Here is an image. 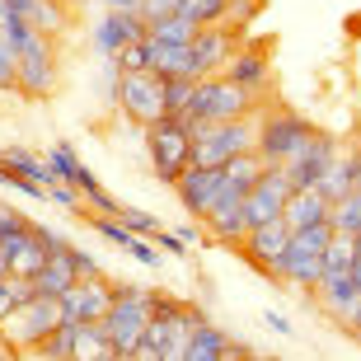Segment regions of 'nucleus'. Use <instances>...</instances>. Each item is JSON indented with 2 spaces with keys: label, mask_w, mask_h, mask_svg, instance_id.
<instances>
[{
  "label": "nucleus",
  "mask_w": 361,
  "mask_h": 361,
  "mask_svg": "<svg viewBox=\"0 0 361 361\" xmlns=\"http://www.w3.org/2000/svg\"><path fill=\"white\" fill-rule=\"evenodd\" d=\"M28 295H38L33 291V277H14V272H5V277H0V319H10Z\"/></svg>",
  "instance_id": "nucleus-33"
},
{
  "label": "nucleus",
  "mask_w": 361,
  "mask_h": 361,
  "mask_svg": "<svg viewBox=\"0 0 361 361\" xmlns=\"http://www.w3.org/2000/svg\"><path fill=\"white\" fill-rule=\"evenodd\" d=\"M150 33L146 14L141 10H104L99 14V24H94V52L104 56V61H118V52L127 42H141Z\"/></svg>",
  "instance_id": "nucleus-11"
},
{
  "label": "nucleus",
  "mask_w": 361,
  "mask_h": 361,
  "mask_svg": "<svg viewBox=\"0 0 361 361\" xmlns=\"http://www.w3.org/2000/svg\"><path fill=\"white\" fill-rule=\"evenodd\" d=\"M291 192H295V183H291V174H286V164H268V169H263V178L244 192V216H249V230L263 226V221L286 216Z\"/></svg>",
  "instance_id": "nucleus-7"
},
{
  "label": "nucleus",
  "mask_w": 361,
  "mask_h": 361,
  "mask_svg": "<svg viewBox=\"0 0 361 361\" xmlns=\"http://www.w3.org/2000/svg\"><path fill=\"white\" fill-rule=\"evenodd\" d=\"M118 108L136 127H150V122L169 118V108H164V75H155V71H118Z\"/></svg>",
  "instance_id": "nucleus-5"
},
{
  "label": "nucleus",
  "mask_w": 361,
  "mask_h": 361,
  "mask_svg": "<svg viewBox=\"0 0 361 361\" xmlns=\"http://www.w3.org/2000/svg\"><path fill=\"white\" fill-rule=\"evenodd\" d=\"M174 10H178V0H141L146 24H150V19H164V14H174Z\"/></svg>",
  "instance_id": "nucleus-47"
},
{
  "label": "nucleus",
  "mask_w": 361,
  "mask_h": 361,
  "mask_svg": "<svg viewBox=\"0 0 361 361\" xmlns=\"http://www.w3.org/2000/svg\"><path fill=\"white\" fill-rule=\"evenodd\" d=\"M226 357H235V361H240V357H254V348H244V343H235V338H230V348H226Z\"/></svg>",
  "instance_id": "nucleus-52"
},
{
  "label": "nucleus",
  "mask_w": 361,
  "mask_h": 361,
  "mask_svg": "<svg viewBox=\"0 0 361 361\" xmlns=\"http://www.w3.org/2000/svg\"><path fill=\"white\" fill-rule=\"evenodd\" d=\"M150 38L155 42H192L197 38V24L183 19V14H164V19H150Z\"/></svg>",
  "instance_id": "nucleus-34"
},
{
  "label": "nucleus",
  "mask_w": 361,
  "mask_h": 361,
  "mask_svg": "<svg viewBox=\"0 0 361 361\" xmlns=\"http://www.w3.org/2000/svg\"><path fill=\"white\" fill-rule=\"evenodd\" d=\"M150 240H155V249H160V254H174V258H183V254H188V244L178 240L174 230H155Z\"/></svg>",
  "instance_id": "nucleus-45"
},
{
  "label": "nucleus",
  "mask_w": 361,
  "mask_h": 361,
  "mask_svg": "<svg viewBox=\"0 0 361 361\" xmlns=\"http://www.w3.org/2000/svg\"><path fill=\"white\" fill-rule=\"evenodd\" d=\"M47 169H52L56 178H66V183H75V174H80L85 164H80V155L66 146V141H56L52 150H47Z\"/></svg>",
  "instance_id": "nucleus-37"
},
{
  "label": "nucleus",
  "mask_w": 361,
  "mask_h": 361,
  "mask_svg": "<svg viewBox=\"0 0 361 361\" xmlns=\"http://www.w3.org/2000/svg\"><path fill=\"white\" fill-rule=\"evenodd\" d=\"M192 94H197V75H169V80H164V108H169V118L188 113Z\"/></svg>",
  "instance_id": "nucleus-35"
},
{
  "label": "nucleus",
  "mask_w": 361,
  "mask_h": 361,
  "mask_svg": "<svg viewBox=\"0 0 361 361\" xmlns=\"http://www.w3.org/2000/svg\"><path fill=\"white\" fill-rule=\"evenodd\" d=\"M338 150H343V146H338L329 132H314V136L305 141V150H300V155L286 164L291 183H295V188H319L324 174H329V164L338 160Z\"/></svg>",
  "instance_id": "nucleus-13"
},
{
  "label": "nucleus",
  "mask_w": 361,
  "mask_h": 361,
  "mask_svg": "<svg viewBox=\"0 0 361 361\" xmlns=\"http://www.w3.org/2000/svg\"><path fill=\"white\" fill-rule=\"evenodd\" d=\"M146 150H150V169L160 183L174 188V178L192 164V132L178 118H160L146 127Z\"/></svg>",
  "instance_id": "nucleus-3"
},
{
  "label": "nucleus",
  "mask_w": 361,
  "mask_h": 361,
  "mask_svg": "<svg viewBox=\"0 0 361 361\" xmlns=\"http://www.w3.org/2000/svg\"><path fill=\"white\" fill-rule=\"evenodd\" d=\"M352 281L361 286V235H357V258H352Z\"/></svg>",
  "instance_id": "nucleus-53"
},
{
  "label": "nucleus",
  "mask_w": 361,
  "mask_h": 361,
  "mask_svg": "<svg viewBox=\"0 0 361 361\" xmlns=\"http://www.w3.org/2000/svg\"><path fill=\"white\" fill-rule=\"evenodd\" d=\"M281 281L286 286H295V291H319L324 281V254H314V249H286V258H281Z\"/></svg>",
  "instance_id": "nucleus-18"
},
{
  "label": "nucleus",
  "mask_w": 361,
  "mask_h": 361,
  "mask_svg": "<svg viewBox=\"0 0 361 361\" xmlns=\"http://www.w3.org/2000/svg\"><path fill=\"white\" fill-rule=\"evenodd\" d=\"M338 164H343V174H348L352 188H361V146L352 150H338Z\"/></svg>",
  "instance_id": "nucleus-43"
},
{
  "label": "nucleus",
  "mask_w": 361,
  "mask_h": 361,
  "mask_svg": "<svg viewBox=\"0 0 361 361\" xmlns=\"http://www.w3.org/2000/svg\"><path fill=\"white\" fill-rule=\"evenodd\" d=\"M226 10H230V0H178L174 14L192 19L197 28H212V24H226Z\"/></svg>",
  "instance_id": "nucleus-31"
},
{
  "label": "nucleus",
  "mask_w": 361,
  "mask_h": 361,
  "mask_svg": "<svg viewBox=\"0 0 361 361\" xmlns=\"http://www.w3.org/2000/svg\"><path fill=\"white\" fill-rule=\"evenodd\" d=\"M329 221H334V230H343V235H361V188L343 192V197L329 207Z\"/></svg>",
  "instance_id": "nucleus-30"
},
{
  "label": "nucleus",
  "mask_w": 361,
  "mask_h": 361,
  "mask_svg": "<svg viewBox=\"0 0 361 361\" xmlns=\"http://www.w3.org/2000/svg\"><path fill=\"white\" fill-rule=\"evenodd\" d=\"M127 254H132L136 263H146V268H160V249H155V244H146V235H136V244L127 249Z\"/></svg>",
  "instance_id": "nucleus-46"
},
{
  "label": "nucleus",
  "mask_w": 361,
  "mask_h": 361,
  "mask_svg": "<svg viewBox=\"0 0 361 361\" xmlns=\"http://www.w3.org/2000/svg\"><path fill=\"white\" fill-rule=\"evenodd\" d=\"M240 47V33L226 24H212V28H197V38L188 42V75H221L226 61L235 56Z\"/></svg>",
  "instance_id": "nucleus-9"
},
{
  "label": "nucleus",
  "mask_w": 361,
  "mask_h": 361,
  "mask_svg": "<svg viewBox=\"0 0 361 361\" xmlns=\"http://www.w3.org/2000/svg\"><path fill=\"white\" fill-rule=\"evenodd\" d=\"M80 188L75 183H66V178H52V183H47V197L42 202H56V207H66V212H75V207H80Z\"/></svg>",
  "instance_id": "nucleus-40"
},
{
  "label": "nucleus",
  "mask_w": 361,
  "mask_h": 361,
  "mask_svg": "<svg viewBox=\"0 0 361 361\" xmlns=\"http://www.w3.org/2000/svg\"><path fill=\"white\" fill-rule=\"evenodd\" d=\"M221 188H226V174L212 169V164H188L183 174L174 178V197L183 202V212L192 221H207L212 207L221 202Z\"/></svg>",
  "instance_id": "nucleus-10"
},
{
  "label": "nucleus",
  "mask_w": 361,
  "mask_h": 361,
  "mask_svg": "<svg viewBox=\"0 0 361 361\" xmlns=\"http://www.w3.org/2000/svg\"><path fill=\"white\" fill-rule=\"evenodd\" d=\"M113 66H118V71H150V33L141 42H127Z\"/></svg>",
  "instance_id": "nucleus-38"
},
{
  "label": "nucleus",
  "mask_w": 361,
  "mask_h": 361,
  "mask_svg": "<svg viewBox=\"0 0 361 361\" xmlns=\"http://www.w3.org/2000/svg\"><path fill=\"white\" fill-rule=\"evenodd\" d=\"M0 164H5V146H0Z\"/></svg>",
  "instance_id": "nucleus-56"
},
{
  "label": "nucleus",
  "mask_w": 361,
  "mask_h": 361,
  "mask_svg": "<svg viewBox=\"0 0 361 361\" xmlns=\"http://www.w3.org/2000/svg\"><path fill=\"white\" fill-rule=\"evenodd\" d=\"M75 329H80V324H56L52 334L42 338L38 348H33V357H47V361H75Z\"/></svg>",
  "instance_id": "nucleus-29"
},
{
  "label": "nucleus",
  "mask_w": 361,
  "mask_h": 361,
  "mask_svg": "<svg viewBox=\"0 0 361 361\" xmlns=\"http://www.w3.org/2000/svg\"><path fill=\"white\" fill-rule=\"evenodd\" d=\"M5 169H10V174H19V178H33V183H52V169H47V160H38V155H33V150H24V146H5Z\"/></svg>",
  "instance_id": "nucleus-26"
},
{
  "label": "nucleus",
  "mask_w": 361,
  "mask_h": 361,
  "mask_svg": "<svg viewBox=\"0 0 361 361\" xmlns=\"http://www.w3.org/2000/svg\"><path fill=\"white\" fill-rule=\"evenodd\" d=\"M314 136L305 118H295V113H272V118H258V155L263 164H291L305 141Z\"/></svg>",
  "instance_id": "nucleus-6"
},
{
  "label": "nucleus",
  "mask_w": 361,
  "mask_h": 361,
  "mask_svg": "<svg viewBox=\"0 0 361 361\" xmlns=\"http://www.w3.org/2000/svg\"><path fill=\"white\" fill-rule=\"evenodd\" d=\"M263 169H268V164H263V155H258V150H244V155H235V160L221 164L226 183H230V188H240V192H249V188L263 178Z\"/></svg>",
  "instance_id": "nucleus-25"
},
{
  "label": "nucleus",
  "mask_w": 361,
  "mask_h": 361,
  "mask_svg": "<svg viewBox=\"0 0 361 361\" xmlns=\"http://www.w3.org/2000/svg\"><path fill=\"white\" fill-rule=\"evenodd\" d=\"M202 324H207V314H202L197 305H178L174 319H169V343H164V361H183L188 343H192V334H197Z\"/></svg>",
  "instance_id": "nucleus-23"
},
{
  "label": "nucleus",
  "mask_w": 361,
  "mask_h": 361,
  "mask_svg": "<svg viewBox=\"0 0 361 361\" xmlns=\"http://www.w3.org/2000/svg\"><path fill=\"white\" fill-rule=\"evenodd\" d=\"M24 230H28L24 212H14V207H5V202H0V244H10L14 235H24Z\"/></svg>",
  "instance_id": "nucleus-42"
},
{
  "label": "nucleus",
  "mask_w": 361,
  "mask_h": 361,
  "mask_svg": "<svg viewBox=\"0 0 361 361\" xmlns=\"http://www.w3.org/2000/svg\"><path fill=\"white\" fill-rule=\"evenodd\" d=\"M0 90H19V56H14L5 28H0Z\"/></svg>",
  "instance_id": "nucleus-39"
},
{
  "label": "nucleus",
  "mask_w": 361,
  "mask_h": 361,
  "mask_svg": "<svg viewBox=\"0 0 361 361\" xmlns=\"http://www.w3.org/2000/svg\"><path fill=\"white\" fill-rule=\"evenodd\" d=\"M240 249H244V258H249V263H254L263 277L281 281V258H286V249H291V226H286V216L254 226L249 235H244Z\"/></svg>",
  "instance_id": "nucleus-8"
},
{
  "label": "nucleus",
  "mask_w": 361,
  "mask_h": 361,
  "mask_svg": "<svg viewBox=\"0 0 361 361\" xmlns=\"http://www.w3.org/2000/svg\"><path fill=\"white\" fill-rule=\"evenodd\" d=\"M104 10H141V0H99Z\"/></svg>",
  "instance_id": "nucleus-51"
},
{
  "label": "nucleus",
  "mask_w": 361,
  "mask_h": 361,
  "mask_svg": "<svg viewBox=\"0 0 361 361\" xmlns=\"http://www.w3.org/2000/svg\"><path fill=\"white\" fill-rule=\"evenodd\" d=\"M75 281H80V277H75V263H71V249H66V254H52L38 272H33V291H38V295H56V300H61Z\"/></svg>",
  "instance_id": "nucleus-20"
},
{
  "label": "nucleus",
  "mask_w": 361,
  "mask_h": 361,
  "mask_svg": "<svg viewBox=\"0 0 361 361\" xmlns=\"http://www.w3.org/2000/svg\"><path fill=\"white\" fill-rule=\"evenodd\" d=\"M108 305H113V281L108 277H80L61 295V319L66 324H94L104 319Z\"/></svg>",
  "instance_id": "nucleus-12"
},
{
  "label": "nucleus",
  "mask_w": 361,
  "mask_h": 361,
  "mask_svg": "<svg viewBox=\"0 0 361 361\" xmlns=\"http://www.w3.org/2000/svg\"><path fill=\"white\" fill-rule=\"evenodd\" d=\"M118 216H122V226H127V230H136V235H146V240L155 235V230H164L160 221H155L150 212H141V207H122Z\"/></svg>",
  "instance_id": "nucleus-41"
},
{
  "label": "nucleus",
  "mask_w": 361,
  "mask_h": 361,
  "mask_svg": "<svg viewBox=\"0 0 361 361\" xmlns=\"http://www.w3.org/2000/svg\"><path fill=\"white\" fill-rule=\"evenodd\" d=\"M71 263H75V277H104L99 258H94V254H85V249H75V244H71Z\"/></svg>",
  "instance_id": "nucleus-44"
},
{
  "label": "nucleus",
  "mask_w": 361,
  "mask_h": 361,
  "mask_svg": "<svg viewBox=\"0 0 361 361\" xmlns=\"http://www.w3.org/2000/svg\"><path fill=\"white\" fill-rule=\"evenodd\" d=\"M258 113V94L235 85L230 75H202L197 80V94H192V104L188 113H178L188 132H197V127H212V122H235V118H249Z\"/></svg>",
  "instance_id": "nucleus-1"
},
{
  "label": "nucleus",
  "mask_w": 361,
  "mask_h": 361,
  "mask_svg": "<svg viewBox=\"0 0 361 361\" xmlns=\"http://www.w3.org/2000/svg\"><path fill=\"white\" fill-rule=\"evenodd\" d=\"M0 254H5V268H10L14 277H33V272H38L42 263L52 258V254H47V244L38 240V230H33V226H28L24 235H14L10 244H0Z\"/></svg>",
  "instance_id": "nucleus-17"
},
{
  "label": "nucleus",
  "mask_w": 361,
  "mask_h": 361,
  "mask_svg": "<svg viewBox=\"0 0 361 361\" xmlns=\"http://www.w3.org/2000/svg\"><path fill=\"white\" fill-rule=\"evenodd\" d=\"M56 324H61V300L56 295H28L10 319H0V338L19 352H33Z\"/></svg>",
  "instance_id": "nucleus-4"
},
{
  "label": "nucleus",
  "mask_w": 361,
  "mask_h": 361,
  "mask_svg": "<svg viewBox=\"0 0 361 361\" xmlns=\"http://www.w3.org/2000/svg\"><path fill=\"white\" fill-rule=\"evenodd\" d=\"M150 295L155 291H146V286H113V305L104 314V329L113 334L118 361H136L141 329L150 324Z\"/></svg>",
  "instance_id": "nucleus-2"
},
{
  "label": "nucleus",
  "mask_w": 361,
  "mask_h": 361,
  "mask_svg": "<svg viewBox=\"0 0 361 361\" xmlns=\"http://www.w3.org/2000/svg\"><path fill=\"white\" fill-rule=\"evenodd\" d=\"M10 14H14V10H10V0H0V19H10Z\"/></svg>",
  "instance_id": "nucleus-55"
},
{
  "label": "nucleus",
  "mask_w": 361,
  "mask_h": 361,
  "mask_svg": "<svg viewBox=\"0 0 361 361\" xmlns=\"http://www.w3.org/2000/svg\"><path fill=\"white\" fill-rule=\"evenodd\" d=\"M329 240H334V221H329V216H324V221H314V226L291 230V244H295V249H314V254H324V249H329Z\"/></svg>",
  "instance_id": "nucleus-36"
},
{
  "label": "nucleus",
  "mask_w": 361,
  "mask_h": 361,
  "mask_svg": "<svg viewBox=\"0 0 361 361\" xmlns=\"http://www.w3.org/2000/svg\"><path fill=\"white\" fill-rule=\"evenodd\" d=\"M207 226V235H212L216 244H244V235H249V216H244V192L240 188H221V202L212 207V216L202 221Z\"/></svg>",
  "instance_id": "nucleus-14"
},
{
  "label": "nucleus",
  "mask_w": 361,
  "mask_h": 361,
  "mask_svg": "<svg viewBox=\"0 0 361 361\" xmlns=\"http://www.w3.org/2000/svg\"><path fill=\"white\" fill-rule=\"evenodd\" d=\"M221 75H230L235 85H244V90H268V80H272V61H268V52L263 47H235V56L226 61V71Z\"/></svg>",
  "instance_id": "nucleus-16"
},
{
  "label": "nucleus",
  "mask_w": 361,
  "mask_h": 361,
  "mask_svg": "<svg viewBox=\"0 0 361 361\" xmlns=\"http://www.w3.org/2000/svg\"><path fill=\"white\" fill-rule=\"evenodd\" d=\"M174 235H178V240L188 244V249H192V244H202V230H197V226H178Z\"/></svg>",
  "instance_id": "nucleus-50"
},
{
  "label": "nucleus",
  "mask_w": 361,
  "mask_h": 361,
  "mask_svg": "<svg viewBox=\"0 0 361 361\" xmlns=\"http://www.w3.org/2000/svg\"><path fill=\"white\" fill-rule=\"evenodd\" d=\"M24 19H28L33 28H38V33H47V38H56V33L66 28V10H61L56 0H33Z\"/></svg>",
  "instance_id": "nucleus-32"
},
{
  "label": "nucleus",
  "mask_w": 361,
  "mask_h": 361,
  "mask_svg": "<svg viewBox=\"0 0 361 361\" xmlns=\"http://www.w3.org/2000/svg\"><path fill=\"white\" fill-rule=\"evenodd\" d=\"M0 28H5V38H10V47H14V56H19V61H24V56H56L52 52V38H47V33H38L24 14L0 19Z\"/></svg>",
  "instance_id": "nucleus-19"
},
{
  "label": "nucleus",
  "mask_w": 361,
  "mask_h": 361,
  "mask_svg": "<svg viewBox=\"0 0 361 361\" xmlns=\"http://www.w3.org/2000/svg\"><path fill=\"white\" fill-rule=\"evenodd\" d=\"M263 319H268V329H272V334L291 338V319H286V314H277V310H268V314H263Z\"/></svg>",
  "instance_id": "nucleus-49"
},
{
  "label": "nucleus",
  "mask_w": 361,
  "mask_h": 361,
  "mask_svg": "<svg viewBox=\"0 0 361 361\" xmlns=\"http://www.w3.org/2000/svg\"><path fill=\"white\" fill-rule=\"evenodd\" d=\"M56 90V56H24L19 61V94L47 99Z\"/></svg>",
  "instance_id": "nucleus-21"
},
{
  "label": "nucleus",
  "mask_w": 361,
  "mask_h": 361,
  "mask_svg": "<svg viewBox=\"0 0 361 361\" xmlns=\"http://www.w3.org/2000/svg\"><path fill=\"white\" fill-rule=\"evenodd\" d=\"M314 295H319V310L334 324H343V329L352 324V314H357V305H361V286L352 281V272L348 277H324Z\"/></svg>",
  "instance_id": "nucleus-15"
},
{
  "label": "nucleus",
  "mask_w": 361,
  "mask_h": 361,
  "mask_svg": "<svg viewBox=\"0 0 361 361\" xmlns=\"http://www.w3.org/2000/svg\"><path fill=\"white\" fill-rule=\"evenodd\" d=\"M329 207H334V202L324 197V188H295L291 202H286V226H291V230L314 226V221L329 216Z\"/></svg>",
  "instance_id": "nucleus-22"
},
{
  "label": "nucleus",
  "mask_w": 361,
  "mask_h": 361,
  "mask_svg": "<svg viewBox=\"0 0 361 361\" xmlns=\"http://www.w3.org/2000/svg\"><path fill=\"white\" fill-rule=\"evenodd\" d=\"M75 361H118V348H113V334L104 329V319L75 329Z\"/></svg>",
  "instance_id": "nucleus-24"
},
{
  "label": "nucleus",
  "mask_w": 361,
  "mask_h": 361,
  "mask_svg": "<svg viewBox=\"0 0 361 361\" xmlns=\"http://www.w3.org/2000/svg\"><path fill=\"white\" fill-rule=\"evenodd\" d=\"M226 348H230V338L221 329H212V324H202L192 334V343H188L183 361H226Z\"/></svg>",
  "instance_id": "nucleus-27"
},
{
  "label": "nucleus",
  "mask_w": 361,
  "mask_h": 361,
  "mask_svg": "<svg viewBox=\"0 0 361 361\" xmlns=\"http://www.w3.org/2000/svg\"><path fill=\"white\" fill-rule=\"evenodd\" d=\"M348 334H352V338H361V305H357V314H352V324H348Z\"/></svg>",
  "instance_id": "nucleus-54"
},
{
  "label": "nucleus",
  "mask_w": 361,
  "mask_h": 361,
  "mask_svg": "<svg viewBox=\"0 0 361 361\" xmlns=\"http://www.w3.org/2000/svg\"><path fill=\"white\" fill-rule=\"evenodd\" d=\"M33 230H38V240L47 244V254H66V249H71L66 235H56V230H47V226H33Z\"/></svg>",
  "instance_id": "nucleus-48"
},
{
  "label": "nucleus",
  "mask_w": 361,
  "mask_h": 361,
  "mask_svg": "<svg viewBox=\"0 0 361 361\" xmlns=\"http://www.w3.org/2000/svg\"><path fill=\"white\" fill-rule=\"evenodd\" d=\"M352 258H357V235L334 230V240H329V249H324V277H348Z\"/></svg>",
  "instance_id": "nucleus-28"
}]
</instances>
